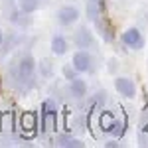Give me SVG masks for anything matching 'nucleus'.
I'll list each match as a JSON object with an SVG mask.
<instances>
[{
    "label": "nucleus",
    "mask_w": 148,
    "mask_h": 148,
    "mask_svg": "<svg viewBox=\"0 0 148 148\" xmlns=\"http://www.w3.org/2000/svg\"><path fill=\"white\" fill-rule=\"evenodd\" d=\"M121 42H123V46H125V47L134 49V51L142 49L144 44H146L144 36H142V32H140L138 28H128V30H125V32L121 34Z\"/></svg>",
    "instance_id": "nucleus-6"
},
{
    "label": "nucleus",
    "mask_w": 148,
    "mask_h": 148,
    "mask_svg": "<svg viewBox=\"0 0 148 148\" xmlns=\"http://www.w3.org/2000/svg\"><path fill=\"white\" fill-rule=\"evenodd\" d=\"M16 4L24 14H34L46 4V0H16Z\"/></svg>",
    "instance_id": "nucleus-14"
},
{
    "label": "nucleus",
    "mask_w": 148,
    "mask_h": 148,
    "mask_svg": "<svg viewBox=\"0 0 148 148\" xmlns=\"http://www.w3.org/2000/svg\"><path fill=\"white\" fill-rule=\"evenodd\" d=\"M95 28L99 30V34H101V38L105 40V42H113L114 40V34H113V28H111V24L105 20V16H101V18H97L95 20Z\"/></svg>",
    "instance_id": "nucleus-12"
},
{
    "label": "nucleus",
    "mask_w": 148,
    "mask_h": 148,
    "mask_svg": "<svg viewBox=\"0 0 148 148\" xmlns=\"http://www.w3.org/2000/svg\"><path fill=\"white\" fill-rule=\"evenodd\" d=\"M36 126H38L36 125V114L34 113H26L22 116V130L24 132H32Z\"/></svg>",
    "instance_id": "nucleus-16"
},
{
    "label": "nucleus",
    "mask_w": 148,
    "mask_h": 148,
    "mask_svg": "<svg viewBox=\"0 0 148 148\" xmlns=\"http://www.w3.org/2000/svg\"><path fill=\"white\" fill-rule=\"evenodd\" d=\"M140 125H142V128H148V105L142 109V114H140Z\"/></svg>",
    "instance_id": "nucleus-18"
},
{
    "label": "nucleus",
    "mask_w": 148,
    "mask_h": 148,
    "mask_svg": "<svg viewBox=\"0 0 148 148\" xmlns=\"http://www.w3.org/2000/svg\"><path fill=\"white\" fill-rule=\"evenodd\" d=\"M53 144L59 146V148H83L85 146V142H83L81 138L73 136V134H69V132H59V134H56Z\"/></svg>",
    "instance_id": "nucleus-8"
},
{
    "label": "nucleus",
    "mask_w": 148,
    "mask_h": 148,
    "mask_svg": "<svg viewBox=\"0 0 148 148\" xmlns=\"http://www.w3.org/2000/svg\"><path fill=\"white\" fill-rule=\"evenodd\" d=\"M40 123H42V132H53V130H57V107L53 105V101L42 103Z\"/></svg>",
    "instance_id": "nucleus-3"
},
{
    "label": "nucleus",
    "mask_w": 148,
    "mask_h": 148,
    "mask_svg": "<svg viewBox=\"0 0 148 148\" xmlns=\"http://www.w3.org/2000/svg\"><path fill=\"white\" fill-rule=\"evenodd\" d=\"M71 65L77 69V73H93L97 69V61L89 49H77L71 57Z\"/></svg>",
    "instance_id": "nucleus-2"
},
{
    "label": "nucleus",
    "mask_w": 148,
    "mask_h": 148,
    "mask_svg": "<svg viewBox=\"0 0 148 148\" xmlns=\"http://www.w3.org/2000/svg\"><path fill=\"white\" fill-rule=\"evenodd\" d=\"M38 71H40V75L44 77V79H51V75H53V63H51V59H42V61H38Z\"/></svg>",
    "instance_id": "nucleus-15"
},
{
    "label": "nucleus",
    "mask_w": 148,
    "mask_h": 148,
    "mask_svg": "<svg viewBox=\"0 0 148 148\" xmlns=\"http://www.w3.org/2000/svg\"><path fill=\"white\" fill-rule=\"evenodd\" d=\"M105 146H109V148H121V142H116V140H111V142H105Z\"/></svg>",
    "instance_id": "nucleus-19"
},
{
    "label": "nucleus",
    "mask_w": 148,
    "mask_h": 148,
    "mask_svg": "<svg viewBox=\"0 0 148 148\" xmlns=\"http://www.w3.org/2000/svg\"><path fill=\"white\" fill-rule=\"evenodd\" d=\"M81 18V12L77 6H71V4H65L61 6L59 10L56 12V22L61 26V28H71L73 24H77Z\"/></svg>",
    "instance_id": "nucleus-5"
},
{
    "label": "nucleus",
    "mask_w": 148,
    "mask_h": 148,
    "mask_svg": "<svg viewBox=\"0 0 148 148\" xmlns=\"http://www.w3.org/2000/svg\"><path fill=\"white\" fill-rule=\"evenodd\" d=\"M67 93H69V97H73V99L81 101V99L87 97V83H85L83 79H79V77H75V79L69 81Z\"/></svg>",
    "instance_id": "nucleus-10"
},
{
    "label": "nucleus",
    "mask_w": 148,
    "mask_h": 148,
    "mask_svg": "<svg viewBox=\"0 0 148 148\" xmlns=\"http://www.w3.org/2000/svg\"><path fill=\"white\" fill-rule=\"evenodd\" d=\"M61 73H63V77L67 81H71V79H75V77H79V73H77V69L73 67L71 63H65L63 67H61Z\"/></svg>",
    "instance_id": "nucleus-17"
},
{
    "label": "nucleus",
    "mask_w": 148,
    "mask_h": 148,
    "mask_svg": "<svg viewBox=\"0 0 148 148\" xmlns=\"http://www.w3.org/2000/svg\"><path fill=\"white\" fill-rule=\"evenodd\" d=\"M114 125H116V116H114L113 113H109V111H103L101 116H99V126H101V130L107 132V134H111Z\"/></svg>",
    "instance_id": "nucleus-13"
},
{
    "label": "nucleus",
    "mask_w": 148,
    "mask_h": 148,
    "mask_svg": "<svg viewBox=\"0 0 148 148\" xmlns=\"http://www.w3.org/2000/svg\"><path fill=\"white\" fill-rule=\"evenodd\" d=\"M103 8H105V2L103 0H91V2H85V14L89 18V22H95L97 18L103 16Z\"/></svg>",
    "instance_id": "nucleus-11"
},
{
    "label": "nucleus",
    "mask_w": 148,
    "mask_h": 148,
    "mask_svg": "<svg viewBox=\"0 0 148 148\" xmlns=\"http://www.w3.org/2000/svg\"><path fill=\"white\" fill-rule=\"evenodd\" d=\"M113 83H114L116 93H119L121 97H125V99H134V97H136V83L130 79V77L119 75V77H114Z\"/></svg>",
    "instance_id": "nucleus-7"
},
{
    "label": "nucleus",
    "mask_w": 148,
    "mask_h": 148,
    "mask_svg": "<svg viewBox=\"0 0 148 148\" xmlns=\"http://www.w3.org/2000/svg\"><path fill=\"white\" fill-rule=\"evenodd\" d=\"M73 46L77 49H89V51H93L97 47V40H95L93 32L87 26H79L73 32Z\"/></svg>",
    "instance_id": "nucleus-4"
},
{
    "label": "nucleus",
    "mask_w": 148,
    "mask_h": 148,
    "mask_svg": "<svg viewBox=\"0 0 148 148\" xmlns=\"http://www.w3.org/2000/svg\"><path fill=\"white\" fill-rule=\"evenodd\" d=\"M4 38H6V36H4V30L0 28V47H2V44H4Z\"/></svg>",
    "instance_id": "nucleus-20"
},
{
    "label": "nucleus",
    "mask_w": 148,
    "mask_h": 148,
    "mask_svg": "<svg viewBox=\"0 0 148 148\" xmlns=\"http://www.w3.org/2000/svg\"><path fill=\"white\" fill-rule=\"evenodd\" d=\"M49 47H51V53L56 57H61L69 51V42L63 34H53L51 42H49Z\"/></svg>",
    "instance_id": "nucleus-9"
},
{
    "label": "nucleus",
    "mask_w": 148,
    "mask_h": 148,
    "mask_svg": "<svg viewBox=\"0 0 148 148\" xmlns=\"http://www.w3.org/2000/svg\"><path fill=\"white\" fill-rule=\"evenodd\" d=\"M0 91H2V79H0Z\"/></svg>",
    "instance_id": "nucleus-21"
},
{
    "label": "nucleus",
    "mask_w": 148,
    "mask_h": 148,
    "mask_svg": "<svg viewBox=\"0 0 148 148\" xmlns=\"http://www.w3.org/2000/svg\"><path fill=\"white\" fill-rule=\"evenodd\" d=\"M85 2H91V0H85Z\"/></svg>",
    "instance_id": "nucleus-22"
},
{
    "label": "nucleus",
    "mask_w": 148,
    "mask_h": 148,
    "mask_svg": "<svg viewBox=\"0 0 148 148\" xmlns=\"http://www.w3.org/2000/svg\"><path fill=\"white\" fill-rule=\"evenodd\" d=\"M36 71H38V61L30 51H24L8 67V79L6 81L14 91L24 95L36 85Z\"/></svg>",
    "instance_id": "nucleus-1"
}]
</instances>
